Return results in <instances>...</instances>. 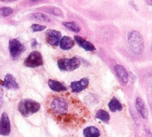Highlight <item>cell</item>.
Listing matches in <instances>:
<instances>
[{"mask_svg":"<svg viewBox=\"0 0 152 137\" xmlns=\"http://www.w3.org/2000/svg\"><path fill=\"white\" fill-rule=\"evenodd\" d=\"M31 28L32 29L33 32H41L44 30L46 28V26H41L39 24H33L31 26Z\"/></svg>","mask_w":152,"mask_h":137,"instance_id":"603a6c76","label":"cell"},{"mask_svg":"<svg viewBox=\"0 0 152 137\" xmlns=\"http://www.w3.org/2000/svg\"><path fill=\"white\" fill-rule=\"evenodd\" d=\"M49 112L58 122L70 126L83 122L86 115L85 108L80 101L63 95L55 96L51 99Z\"/></svg>","mask_w":152,"mask_h":137,"instance_id":"6da1fadb","label":"cell"},{"mask_svg":"<svg viewBox=\"0 0 152 137\" xmlns=\"http://www.w3.org/2000/svg\"><path fill=\"white\" fill-rule=\"evenodd\" d=\"M13 13V9L9 7H4L0 9V14L4 17H8L12 15Z\"/></svg>","mask_w":152,"mask_h":137,"instance_id":"7402d4cb","label":"cell"},{"mask_svg":"<svg viewBox=\"0 0 152 137\" xmlns=\"http://www.w3.org/2000/svg\"><path fill=\"white\" fill-rule=\"evenodd\" d=\"M32 19L42 22H50V19L47 15L42 13H34L31 15Z\"/></svg>","mask_w":152,"mask_h":137,"instance_id":"ffe728a7","label":"cell"},{"mask_svg":"<svg viewBox=\"0 0 152 137\" xmlns=\"http://www.w3.org/2000/svg\"><path fill=\"white\" fill-rule=\"evenodd\" d=\"M96 118L97 119L102 120V122L105 123H108L110 120V116L109 113L106 112L104 110H99L98 111L96 112Z\"/></svg>","mask_w":152,"mask_h":137,"instance_id":"ac0fdd59","label":"cell"},{"mask_svg":"<svg viewBox=\"0 0 152 137\" xmlns=\"http://www.w3.org/2000/svg\"><path fill=\"white\" fill-rule=\"evenodd\" d=\"M89 83L88 78H83L79 81H74L71 83V88L75 93H80L83 90L87 88Z\"/></svg>","mask_w":152,"mask_h":137,"instance_id":"9c48e42d","label":"cell"},{"mask_svg":"<svg viewBox=\"0 0 152 137\" xmlns=\"http://www.w3.org/2000/svg\"><path fill=\"white\" fill-rule=\"evenodd\" d=\"M127 42L132 51L137 55L142 54L144 51V40L142 34L137 31H131L127 35Z\"/></svg>","mask_w":152,"mask_h":137,"instance_id":"7a4b0ae2","label":"cell"},{"mask_svg":"<svg viewBox=\"0 0 152 137\" xmlns=\"http://www.w3.org/2000/svg\"><path fill=\"white\" fill-rule=\"evenodd\" d=\"M83 135L85 137H99L100 131L97 127L91 126L84 128Z\"/></svg>","mask_w":152,"mask_h":137,"instance_id":"2e32d148","label":"cell"},{"mask_svg":"<svg viewBox=\"0 0 152 137\" xmlns=\"http://www.w3.org/2000/svg\"><path fill=\"white\" fill-rule=\"evenodd\" d=\"M135 107L137 112L141 115L143 119H147L148 116V110L146 107L145 102L140 97H137L135 101Z\"/></svg>","mask_w":152,"mask_h":137,"instance_id":"4fadbf2b","label":"cell"},{"mask_svg":"<svg viewBox=\"0 0 152 137\" xmlns=\"http://www.w3.org/2000/svg\"><path fill=\"white\" fill-rule=\"evenodd\" d=\"M41 105L31 99L21 100L18 105V110L24 117H28L39 110Z\"/></svg>","mask_w":152,"mask_h":137,"instance_id":"3957f363","label":"cell"},{"mask_svg":"<svg viewBox=\"0 0 152 137\" xmlns=\"http://www.w3.org/2000/svg\"><path fill=\"white\" fill-rule=\"evenodd\" d=\"M37 40L36 39L32 40V41H31V47H33V48L36 47V46H37Z\"/></svg>","mask_w":152,"mask_h":137,"instance_id":"cb8c5ba5","label":"cell"},{"mask_svg":"<svg viewBox=\"0 0 152 137\" xmlns=\"http://www.w3.org/2000/svg\"><path fill=\"white\" fill-rule=\"evenodd\" d=\"M3 2H11V1H16V0H1Z\"/></svg>","mask_w":152,"mask_h":137,"instance_id":"4316f807","label":"cell"},{"mask_svg":"<svg viewBox=\"0 0 152 137\" xmlns=\"http://www.w3.org/2000/svg\"><path fill=\"white\" fill-rule=\"evenodd\" d=\"M81 62L77 57H72L71 58H61L58 61V66L59 70L65 72H72L77 70L80 66Z\"/></svg>","mask_w":152,"mask_h":137,"instance_id":"277c9868","label":"cell"},{"mask_svg":"<svg viewBox=\"0 0 152 137\" xmlns=\"http://www.w3.org/2000/svg\"><path fill=\"white\" fill-rule=\"evenodd\" d=\"M0 84L7 89L17 90L20 88L14 77L12 74H8L5 76L4 80H0Z\"/></svg>","mask_w":152,"mask_h":137,"instance_id":"30bf717a","label":"cell"},{"mask_svg":"<svg viewBox=\"0 0 152 137\" xmlns=\"http://www.w3.org/2000/svg\"><path fill=\"white\" fill-rule=\"evenodd\" d=\"M75 46L74 40L69 36H64L61 38L59 42V46L64 50H68L72 49Z\"/></svg>","mask_w":152,"mask_h":137,"instance_id":"5bb4252c","label":"cell"},{"mask_svg":"<svg viewBox=\"0 0 152 137\" xmlns=\"http://www.w3.org/2000/svg\"><path fill=\"white\" fill-rule=\"evenodd\" d=\"M74 40L75 42L80 46V47L86 51L93 52L96 50V48H95L94 44H92L90 42L84 39L82 37L79 36V35H75Z\"/></svg>","mask_w":152,"mask_h":137,"instance_id":"8fae6325","label":"cell"},{"mask_svg":"<svg viewBox=\"0 0 152 137\" xmlns=\"http://www.w3.org/2000/svg\"><path fill=\"white\" fill-rule=\"evenodd\" d=\"M114 68H115V71L118 76L119 80L124 84H126L129 81V78L128 73H127L126 68L119 64L115 66Z\"/></svg>","mask_w":152,"mask_h":137,"instance_id":"7c38bea8","label":"cell"},{"mask_svg":"<svg viewBox=\"0 0 152 137\" xmlns=\"http://www.w3.org/2000/svg\"><path fill=\"white\" fill-rule=\"evenodd\" d=\"M9 51L13 60H16L26 51V47L17 39H12L9 42Z\"/></svg>","mask_w":152,"mask_h":137,"instance_id":"8992f818","label":"cell"},{"mask_svg":"<svg viewBox=\"0 0 152 137\" xmlns=\"http://www.w3.org/2000/svg\"><path fill=\"white\" fill-rule=\"evenodd\" d=\"M11 130L12 127L9 116L6 112H4L0 119V135L4 136L10 135Z\"/></svg>","mask_w":152,"mask_h":137,"instance_id":"ba28073f","label":"cell"},{"mask_svg":"<svg viewBox=\"0 0 152 137\" xmlns=\"http://www.w3.org/2000/svg\"><path fill=\"white\" fill-rule=\"evenodd\" d=\"M145 3L146 4H147L148 5H151V0H145Z\"/></svg>","mask_w":152,"mask_h":137,"instance_id":"484cf974","label":"cell"},{"mask_svg":"<svg viewBox=\"0 0 152 137\" xmlns=\"http://www.w3.org/2000/svg\"><path fill=\"white\" fill-rule=\"evenodd\" d=\"M43 64L42 55L39 52L33 51L24 60V65L28 68H37L42 66Z\"/></svg>","mask_w":152,"mask_h":137,"instance_id":"5b68a950","label":"cell"},{"mask_svg":"<svg viewBox=\"0 0 152 137\" xmlns=\"http://www.w3.org/2000/svg\"><path fill=\"white\" fill-rule=\"evenodd\" d=\"M61 34L56 29H48L45 33V39L47 42L51 46L56 47L59 44Z\"/></svg>","mask_w":152,"mask_h":137,"instance_id":"52a82bcc","label":"cell"},{"mask_svg":"<svg viewBox=\"0 0 152 137\" xmlns=\"http://www.w3.org/2000/svg\"><path fill=\"white\" fill-rule=\"evenodd\" d=\"M48 12L50 13H51V14H53V15H56V16H63L64 15L63 12H62V11L59 9V8H58V7H53L48 8Z\"/></svg>","mask_w":152,"mask_h":137,"instance_id":"44dd1931","label":"cell"},{"mask_svg":"<svg viewBox=\"0 0 152 137\" xmlns=\"http://www.w3.org/2000/svg\"><path fill=\"white\" fill-rule=\"evenodd\" d=\"M63 25L66 28L73 32H80L81 30L80 26L74 21H65L63 22Z\"/></svg>","mask_w":152,"mask_h":137,"instance_id":"d6986e66","label":"cell"},{"mask_svg":"<svg viewBox=\"0 0 152 137\" xmlns=\"http://www.w3.org/2000/svg\"><path fill=\"white\" fill-rule=\"evenodd\" d=\"M48 85L51 90H52L54 92H60L66 91L67 90V88L63 84L61 83L60 82L52 80V79H50L48 80Z\"/></svg>","mask_w":152,"mask_h":137,"instance_id":"9a60e30c","label":"cell"},{"mask_svg":"<svg viewBox=\"0 0 152 137\" xmlns=\"http://www.w3.org/2000/svg\"><path fill=\"white\" fill-rule=\"evenodd\" d=\"M108 107H109L110 110L113 112L121 111L123 110V106L115 97H113L110 100V102L108 103Z\"/></svg>","mask_w":152,"mask_h":137,"instance_id":"e0dca14e","label":"cell"},{"mask_svg":"<svg viewBox=\"0 0 152 137\" xmlns=\"http://www.w3.org/2000/svg\"><path fill=\"white\" fill-rule=\"evenodd\" d=\"M32 1H41V0H31Z\"/></svg>","mask_w":152,"mask_h":137,"instance_id":"83f0119b","label":"cell"},{"mask_svg":"<svg viewBox=\"0 0 152 137\" xmlns=\"http://www.w3.org/2000/svg\"><path fill=\"white\" fill-rule=\"evenodd\" d=\"M3 103H4V99H3V94H2V92L0 91V107H1Z\"/></svg>","mask_w":152,"mask_h":137,"instance_id":"d4e9b609","label":"cell"}]
</instances>
